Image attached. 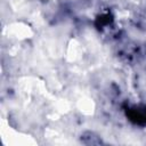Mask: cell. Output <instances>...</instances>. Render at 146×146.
I'll return each instance as SVG.
<instances>
[{
    "instance_id": "obj_1",
    "label": "cell",
    "mask_w": 146,
    "mask_h": 146,
    "mask_svg": "<svg viewBox=\"0 0 146 146\" xmlns=\"http://www.w3.org/2000/svg\"><path fill=\"white\" fill-rule=\"evenodd\" d=\"M127 115L129 116V119L133 123H137V124H140V125L146 124V106L130 108L127 112Z\"/></svg>"
},
{
    "instance_id": "obj_2",
    "label": "cell",
    "mask_w": 146,
    "mask_h": 146,
    "mask_svg": "<svg viewBox=\"0 0 146 146\" xmlns=\"http://www.w3.org/2000/svg\"><path fill=\"white\" fill-rule=\"evenodd\" d=\"M111 21H112V18H111L110 15H103V16L98 17V19H97V24L100 25V26H104L105 24H108Z\"/></svg>"
}]
</instances>
